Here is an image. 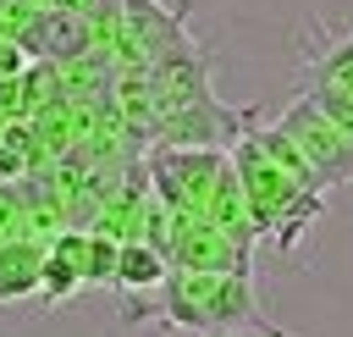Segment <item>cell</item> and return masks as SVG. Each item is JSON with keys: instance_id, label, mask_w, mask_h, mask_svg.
<instances>
[{"instance_id": "cell-8", "label": "cell", "mask_w": 353, "mask_h": 337, "mask_svg": "<svg viewBox=\"0 0 353 337\" xmlns=\"http://www.w3.org/2000/svg\"><path fill=\"white\" fill-rule=\"evenodd\" d=\"M22 66H28V50H22L11 33H0V77H17Z\"/></svg>"}, {"instance_id": "cell-1", "label": "cell", "mask_w": 353, "mask_h": 337, "mask_svg": "<svg viewBox=\"0 0 353 337\" xmlns=\"http://www.w3.org/2000/svg\"><path fill=\"white\" fill-rule=\"evenodd\" d=\"M160 309L171 326L199 331V337H287L281 326H270V315L254 298V282L243 271H182L171 265L165 282L154 287Z\"/></svg>"}, {"instance_id": "cell-3", "label": "cell", "mask_w": 353, "mask_h": 337, "mask_svg": "<svg viewBox=\"0 0 353 337\" xmlns=\"http://www.w3.org/2000/svg\"><path fill=\"white\" fill-rule=\"evenodd\" d=\"M281 133L298 144V155L309 160V171L320 177V188H325V193H331V188H342V182H353V144L336 133V122L314 105V94H309V88L281 110Z\"/></svg>"}, {"instance_id": "cell-5", "label": "cell", "mask_w": 353, "mask_h": 337, "mask_svg": "<svg viewBox=\"0 0 353 337\" xmlns=\"http://www.w3.org/2000/svg\"><path fill=\"white\" fill-rule=\"evenodd\" d=\"M165 271H171L165 249H154V243H143V238H121V243H116L110 287H116V293H154V287L165 282Z\"/></svg>"}, {"instance_id": "cell-9", "label": "cell", "mask_w": 353, "mask_h": 337, "mask_svg": "<svg viewBox=\"0 0 353 337\" xmlns=\"http://www.w3.org/2000/svg\"><path fill=\"white\" fill-rule=\"evenodd\" d=\"M50 6H66V11H94L99 0H50Z\"/></svg>"}, {"instance_id": "cell-10", "label": "cell", "mask_w": 353, "mask_h": 337, "mask_svg": "<svg viewBox=\"0 0 353 337\" xmlns=\"http://www.w3.org/2000/svg\"><path fill=\"white\" fill-rule=\"evenodd\" d=\"M0 33H11V28H6V11H0Z\"/></svg>"}, {"instance_id": "cell-6", "label": "cell", "mask_w": 353, "mask_h": 337, "mask_svg": "<svg viewBox=\"0 0 353 337\" xmlns=\"http://www.w3.org/2000/svg\"><path fill=\"white\" fill-rule=\"evenodd\" d=\"M39 260H44L39 238H0V298L33 293L39 287Z\"/></svg>"}, {"instance_id": "cell-4", "label": "cell", "mask_w": 353, "mask_h": 337, "mask_svg": "<svg viewBox=\"0 0 353 337\" xmlns=\"http://www.w3.org/2000/svg\"><path fill=\"white\" fill-rule=\"evenodd\" d=\"M303 66H309V83H325V88H347L353 94V28H325V22H309L303 39Z\"/></svg>"}, {"instance_id": "cell-2", "label": "cell", "mask_w": 353, "mask_h": 337, "mask_svg": "<svg viewBox=\"0 0 353 337\" xmlns=\"http://www.w3.org/2000/svg\"><path fill=\"white\" fill-rule=\"evenodd\" d=\"M232 171H237V182H243L254 232H259V238H276V249L292 254L298 238H303V227L325 210V193H309V188H298L292 177H281L243 133L232 138Z\"/></svg>"}, {"instance_id": "cell-7", "label": "cell", "mask_w": 353, "mask_h": 337, "mask_svg": "<svg viewBox=\"0 0 353 337\" xmlns=\"http://www.w3.org/2000/svg\"><path fill=\"white\" fill-rule=\"evenodd\" d=\"M83 287V276H77V260H72V249L55 238L50 249H44V260H39V293L50 298V304H61V298H72Z\"/></svg>"}]
</instances>
